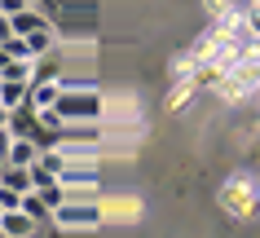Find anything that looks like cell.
<instances>
[{
	"label": "cell",
	"mask_w": 260,
	"mask_h": 238,
	"mask_svg": "<svg viewBox=\"0 0 260 238\" xmlns=\"http://www.w3.org/2000/svg\"><path fill=\"white\" fill-rule=\"evenodd\" d=\"M216 203L234 221H256L260 216V177H251V172H230L220 181V190H216Z\"/></svg>",
	"instance_id": "cell-1"
},
{
	"label": "cell",
	"mask_w": 260,
	"mask_h": 238,
	"mask_svg": "<svg viewBox=\"0 0 260 238\" xmlns=\"http://www.w3.org/2000/svg\"><path fill=\"white\" fill-rule=\"evenodd\" d=\"M53 229L62 234H93L102 225V212H97V198H67L62 208H53Z\"/></svg>",
	"instance_id": "cell-2"
},
{
	"label": "cell",
	"mask_w": 260,
	"mask_h": 238,
	"mask_svg": "<svg viewBox=\"0 0 260 238\" xmlns=\"http://www.w3.org/2000/svg\"><path fill=\"white\" fill-rule=\"evenodd\" d=\"M102 128H146L141 124V97L123 93V88L102 93Z\"/></svg>",
	"instance_id": "cell-3"
},
{
	"label": "cell",
	"mask_w": 260,
	"mask_h": 238,
	"mask_svg": "<svg viewBox=\"0 0 260 238\" xmlns=\"http://www.w3.org/2000/svg\"><path fill=\"white\" fill-rule=\"evenodd\" d=\"M97 212L102 225H137L146 216V203L137 194H97Z\"/></svg>",
	"instance_id": "cell-4"
},
{
	"label": "cell",
	"mask_w": 260,
	"mask_h": 238,
	"mask_svg": "<svg viewBox=\"0 0 260 238\" xmlns=\"http://www.w3.org/2000/svg\"><path fill=\"white\" fill-rule=\"evenodd\" d=\"M57 93H62V80H31V88H27V106H31L36 115H40V111H53Z\"/></svg>",
	"instance_id": "cell-5"
},
{
	"label": "cell",
	"mask_w": 260,
	"mask_h": 238,
	"mask_svg": "<svg viewBox=\"0 0 260 238\" xmlns=\"http://www.w3.org/2000/svg\"><path fill=\"white\" fill-rule=\"evenodd\" d=\"M36 229H40V225L31 221V216H27L22 208L0 212V234H5V238H36Z\"/></svg>",
	"instance_id": "cell-6"
},
{
	"label": "cell",
	"mask_w": 260,
	"mask_h": 238,
	"mask_svg": "<svg viewBox=\"0 0 260 238\" xmlns=\"http://www.w3.org/2000/svg\"><path fill=\"white\" fill-rule=\"evenodd\" d=\"M40 141H31V137H9V150H5V163H18V168H31L36 159H40Z\"/></svg>",
	"instance_id": "cell-7"
},
{
	"label": "cell",
	"mask_w": 260,
	"mask_h": 238,
	"mask_svg": "<svg viewBox=\"0 0 260 238\" xmlns=\"http://www.w3.org/2000/svg\"><path fill=\"white\" fill-rule=\"evenodd\" d=\"M0 185H9V190H18V194H31V190H36L31 168H18V163H5V168H0Z\"/></svg>",
	"instance_id": "cell-8"
},
{
	"label": "cell",
	"mask_w": 260,
	"mask_h": 238,
	"mask_svg": "<svg viewBox=\"0 0 260 238\" xmlns=\"http://www.w3.org/2000/svg\"><path fill=\"white\" fill-rule=\"evenodd\" d=\"M168 71H172V84H199V62L190 53H177Z\"/></svg>",
	"instance_id": "cell-9"
},
{
	"label": "cell",
	"mask_w": 260,
	"mask_h": 238,
	"mask_svg": "<svg viewBox=\"0 0 260 238\" xmlns=\"http://www.w3.org/2000/svg\"><path fill=\"white\" fill-rule=\"evenodd\" d=\"M22 212H27L36 225H49V221H53V208H49V203H44L36 190H31V194H22Z\"/></svg>",
	"instance_id": "cell-10"
},
{
	"label": "cell",
	"mask_w": 260,
	"mask_h": 238,
	"mask_svg": "<svg viewBox=\"0 0 260 238\" xmlns=\"http://www.w3.org/2000/svg\"><path fill=\"white\" fill-rule=\"evenodd\" d=\"M27 88H31V84H18V80H0V106H9V111H14V106H22V101H27Z\"/></svg>",
	"instance_id": "cell-11"
},
{
	"label": "cell",
	"mask_w": 260,
	"mask_h": 238,
	"mask_svg": "<svg viewBox=\"0 0 260 238\" xmlns=\"http://www.w3.org/2000/svg\"><path fill=\"white\" fill-rule=\"evenodd\" d=\"M36 194H40L44 203H49V208H62V203H67V190H62V181H49V185H40Z\"/></svg>",
	"instance_id": "cell-12"
},
{
	"label": "cell",
	"mask_w": 260,
	"mask_h": 238,
	"mask_svg": "<svg viewBox=\"0 0 260 238\" xmlns=\"http://www.w3.org/2000/svg\"><path fill=\"white\" fill-rule=\"evenodd\" d=\"M194 88H199V84H172V93H168V111H181V106L194 97Z\"/></svg>",
	"instance_id": "cell-13"
},
{
	"label": "cell",
	"mask_w": 260,
	"mask_h": 238,
	"mask_svg": "<svg viewBox=\"0 0 260 238\" xmlns=\"http://www.w3.org/2000/svg\"><path fill=\"white\" fill-rule=\"evenodd\" d=\"M234 9V0H203V14H207V22H220V18Z\"/></svg>",
	"instance_id": "cell-14"
},
{
	"label": "cell",
	"mask_w": 260,
	"mask_h": 238,
	"mask_svg": "<svg viewBox=\"0 0 260 238\" xmlns=\"http://www.w3.org/2000/svg\"><path fill=\"white\" fill-rule=\"evenodd\" d=\"M0 208H5V212L22 208V194H18V190H9V185H0Z\"/></svg>",
	"instance_id": "cell-15"
},
{
	"label": "cell",
	"mask_w": 260,
	"mask_h": 238,
	"mask_svg": "<svg viewBox=\"0 0 260 238\" xmlns=\"http://www.w3.org/2000/svg\"><path fill=\"white\" fill-rule=\"evenodd\" d=\"M247 27H251V36L260 40V9H247Z\"/></svg>",
	"instance_id": "cell-16"
},
{
	"label": "cell",
	"mask_w": 260,
	"mask_h": 238,
	"mask_svg": "<svg viewBox=\"0 0 260 238\" xmlns=\"http://www.w3.org/2000/svg\"><path fill=\"white\" fill-rule=\"evenodd\" d=\"M18 9H27L22 0H0V14H18Z\"/></svg>",
	"instance_id": "cell-17"
},
{
	"label": "cell",
	"mask_w": 260,
	"mask_h": 238,
	"mask_svg": "<svg viewBox=\"0 0 260 238\" xmlns=\"http://www.w3.org/2000/svg\"><path fill=\"white\" fill-rule=\"evenodd\" d=\"M9 36H14V27H9V14H0V44L9 40Z\"/></svg>",
	"instance_id": "cell-18"
},
{
	"label": "cell",
	"mask_w": 260,
	"mask_h": 238,
	"mask_svg": "<svg viewBox=\"0 0 260 238\" xmlns=\"http://www.w3.org/2000/svg\"><path fill=\"white\" fill-rule=\"evenodd\" d=\"M0 132H9V106H0Z\"/></svg>",
	"instance_id": "cell-19"
},
{
	"label": "cell",
	"mask_w": 260,
	"mask_h": 238,
	"mask_svg": "<svg viewBox=\"0 0 260 238\" xmlns=\"http://www.w3.org/2000/svg\"><path fill=\"white\" fill-rule=\"evenodd\" d=\"M9 62H14V57H9V49H5V44H0V71L9 66Z\"/></svg>",
	"instance_id": "cell-20"
},
{
	"label": "cell",
	"mask_w": 260,
	"mask_h": 238,
	"mask_svg": "<svg viewBox=\"0 0 260 238\" xmlns=\"http://www.w3.org/2000/svg\"><path fill=\"white\" fill-rule=\"evenodd\" d=\"M243 5H247V9H260V0H243Z\"/></svg>",
	"instance_id": "cell-21"
},
{
	"label": "cell",
	"mask_w": 260,
	"mask_h": 238,
	"mask_svg": "<svg viewBox=\"0 0 260 238\" xmlns=\"http://www.w3.org/2000/svg\"><path fill=\"white\" fill-rule=\"evenodd\" d=\"M256 106H260V88H256Z\"/></svg>",
	"instance_id": "cell-22"
},
{
	"label": "cell",
	"mask_w": 260,
	"mask_h": 238,
	"mask_svg": "<svg viewBox=\"0 0 260 238\" xmlns=\"http://www.w3.org/2000/svg\"><path fill=\"white\" fill-rule=\"evenodd\" d=\"M0 212H5V208H0Z\"/></svg>",
	"instance_id": "cell-23"
}]
</instances>
